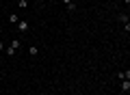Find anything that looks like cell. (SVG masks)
<instances>
[{
	"instance_id": "6da1fadb",
	"label": "cell",
	"mask_w": 130,
	"mask_h": 95,
	"mask_svg": "<svg viewBox=\"0 0 130 95\" xmlns=\"http://www.w3.org/2000/svg\"><path fill=\"white\" fill-rule=\"evenodd\" d=\"M18 30H22V32L28 30V22H26V20H20V22H18Z\"/></svg>"
},
{
	"instance_id": "7a4b0ae2",
	"label": "cell",
	"mask_w": 130,
	"mask_h": 95,
	"mask_svg": "<svg viewBox=\"0 0 130 95\" xmlns=\"http://www.w3.org/2000/svg\"><path fill=\"white\" fill-rule=\"evenodd\" d=\"M121 91H124V93H128V91H130V82H128V78H124V82H121Z\"/></svg>"
},
{
	"instance_id": "3957f363",
	"label": "cell",
	"mask_w": 130,
	"mask_h": 95,
	"mask_svg": "<svg viewBox=\"0 0 130 95\" xmlns=\"http://www.w3.org/2000/svg\"><path fill=\"white\" fill-rule=\"evenodd\" d=\"M9 22H11V24H18V22H20V15H18V13H11V15H9Z\"/></svg>"
},
{
	"instance_id": "277c9868",
	"label": "cell",
	"mask_w": 130,
	"mask_h": 95,
	"mask_svg": "<svg viewBox=\"0 0 130 95\" xmlns=\"http://www.w3.org/2000/svg\"><path fill=\"white\" fill-rule=\"evenodd\" d=\"M28 54H30V56H37V54H39V48H37V45L28 48Z\"/></svg>"
},
{
	"instance_id": "5b68a950",
	"label": "cell",
	"mask_w": 130,
	"mask_h": 95,
	"mask_svg": "<svg viewBox=\"0 0 130 95\" xmlns=\"http://www.w3.org/2000/svg\"><path fill=\"white\" fill-rule=\"evenodd\" d=\"M18 7H20V9H28V0H18Z\"/></svg>"
},
{
	"instance_id": "8992f818",
	"label": "cell",
	"mask_w": 130,
	"mask_h": 95,
	"mask_svg": "<svg viewBox=\"0 0 130 95\" xmlns=\"http://www.w3.org/2000/svg\"><path fill=\"white\" fill-rule=\"evenodd\" d=\"M119 22H124V24H128V15H126V13H121V15H119Z\"/></svg>"
},
{
	"instance_id": "52a82bcc",
	"label": "cell",
	"mask_w": 130,
	"mask_h": 95,
	"mask_svg": "<svg viewBox=\"0 0 130 95\" xmlns=\"http://www.w3.org/2000/svg\"><path fill=\"white\" fill-rule=\"evenodd\" d=\"M7 54H9V56H13V54H15V48H11V45H9V48H7Z\"/></svg>"
},
{
	"instance_id": "ba28073f",
	"label": "cell",
	"mask_w": 130,
	"mask_h": 95,
	"mask_svg": "<svg viewBox=\"0 0 130 95\" xmlns=\"http://www.w3.org/2000/svg\"><path fill=\"white\" fill-rule=\"evenodd\" d=\"M2 50H5V41L0 39V52H2Z\"/></svg>"
},
{
	"instance_id": "9c48e42d",
	"label": "cell",
	"mask_w": 130,
	"mask_h": 95,
	"mask_svg": "<svg viewBox=\"0 0 130 95\" xmlns=\"http://www.w3.org/2000/svg\"><path fill=\"white\" fill-rule=\"evenodd\" d=\"M63 2H65V5H70V2H72V0H63Z\"/></svg>"
},
{
	"instance_id": "30bf717a",
	"label": "cell",
	"mask_w": 130,
	"mask_h": 95,
	"mask_svg": "<svg viewBox=\"0 0 130 95\" xmlns=\"http://www.w3.org/2000/svg\"><path fill=\"white\" fill-rule=\"evenodd\" d=\"M15 2H18V0H15Z\"/></svg>"
}]
</instances>
